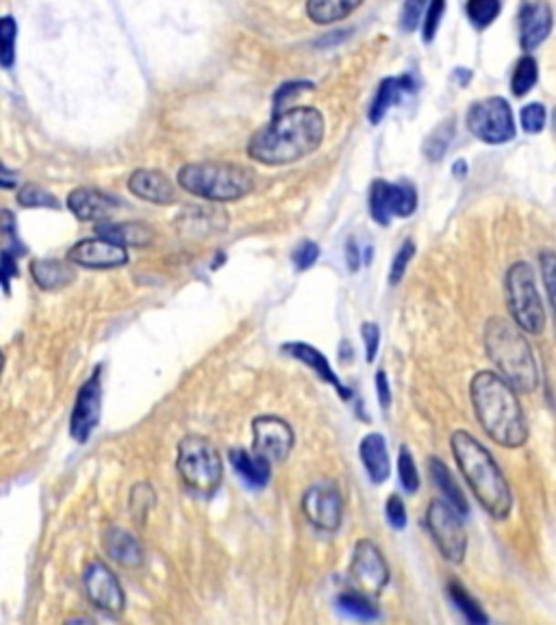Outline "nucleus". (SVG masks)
Listing matches in <instances>:
<instances>
[{
    "mask_svg": "<svg viewBox=\"0 0 556 625\" xmlns=\"http://www.w3.org/2000/svg\"><path fill=\"white\" fill-rule=\"evenodd\" d=\"M324 118L314 107H292L252 135L248 157L263 166H287L314 155L324 141Z\"/></svg>",
    "mask_w": 556,
    "mask_h": 625,
    "instance_id": "obj_1",
    "label": "nucleus"
},
{
    "mask_svg": "<svg viewBox=\"0 0 556 625\" xmlns=\"http://www.w3.org/2000/svg\"><path fill=\"white\" fill-rule=\"evenodd\" d=\"M509 380L493 372H479L469 386L482 430L504 447H520L529 439V425Z\"/></svg>",
    "mask_w": 556,
    "mask_h": 625,
    "instance_id": "obj_2",
    "label": "nucleus"
},
{
    "mask_svg": "<svg viewBox=\"0 0 556 625\" xmlns=\"http://www.w3.org/2000/svg\"><path fill=\"white\" fill-rule=\"evenodd\" d=\"M450 446L458 469H461L482 508L493 519H507L510 508H513V496H510L509 482L491 454L468 430L452 433Z\"/></svg>",
    "mask_w": 556,
    "mask_h": 625,
    "instance_id": "obj_3",
    "label": "nucleus"
},
{
    "mask_svg": "<svg viewBox=\"0 0 556 625\" xmlns=\"http://www.w3.org/2000/svg\"><path fill=\"white\" fill-rule=\"evenodd\" d=\"M485 348L502 378L509 380L515 389L524 394L537 389L539 374L535 356L513 323L502 317H491L485 326Z\"/></svg>",
    "mask_w": 556,
    "mask_h": 625,
    "instance_id": "obj_4",
    "label": "nucleus"
},
{
    "mask_svg": "<svg viewBox=\"0 0 556 625\" xmlns=\"http://www.w3.org/2000/svg\"><path fill=\"white\" fill-rule=\"evenodd\" d=\"M177 180L185 191L211 202L242 200L257 185L252 169L222 161L187 163L179 169Z\"/></svg>",
    "mask_w": 556,
    "mask_h": 625,
    "instance_id": "obj_5",
    "label": "nucleus"
},
{
    "mask_svg": "<svg viewBox=\"0 0 556 625\" xmlns=\"http://www.w3.org/2000/svg\"><path fill=\"white\" fill-rule=\"evenodd\" d=\"M177 469L190 491L211 496L222 485L224 460L207 436L185 435L179 441Z\"/></svg>",
    "mask_w": 556,
    "mask_h": 625,
    "instance_id": "obj_6",
    "label": "nucleus"
},
{
    "mask_svg": "<svg viewBox=\"0 0 556 625\" xmlns=\"http://www.w3.org/2000/svg\"><path fill=\"white\" fill-rule=\"evenodd\" d=\"M507 300L509 311L521 331L539 334L546 326L541 298H539L535 278L529 263H515L507 274Z\"/></svg>",
    "mask_w": 556,
    "mask_h": 625,
    "instance_id": "obj_7",
    "label": "nucleus"
},
{
    "mask_svg": "<svg viewBox=\"0 0 556 625\" xmlns=\"http://www.w3.org/2000/svg\"><path fill=\"white\" fill-rule=\"evenodd\" d=\"M461 513L448 499H433L427 510V526L441 556L448 562H463L468 552V532Z\"/></svg>",
    "mask_w": 556,
    "mask_h": 625,
    "instance_id": "obj_8",
    "label": "nucleus"
},
{
    "mask_svg": "<svg viewBox=\"0 0 556 625\" xmlns=\"http://www.w3.org/2000/svg\"><path fill=\"white\" fill-rule=\"evenodd\" d=\"M468 128L485 144H507L515 138V120L510 105L500 96L479 100L468 111Z\"/></svg>",
    "mask_w": 556,
    "mask_h": 625,
    "instance_id": "obj_9",
    "label": "nucleus"
},
{
    "mask_svg": "<svg viewBox=\"0 0 556 625\" xmlns=\"http://www.w3.org/2000/svg\"><path fill=\"white\" fill-rule=\"evenodd\" d=\"M350 579L361 593L378 598L389 582V567L387 560L383 558L380 549L367 538H361L355 545L353 560H350Z\"/></svg>",
    "mask_w": 556,
    "mask_h": 625,
    "instance_id": "obj_10",
    "label": "nucleus"
},
{
    "mask_svg": "<svg viewBox=\"0 0 556 625\" xmlns=\"http://www.w3.org/2000/svg\"><path fill=\"white\" fill-rule=\"evenodd\" d=\"M417 209V191L407 183L374 180L370 190V213L378 224L387 226L391 218H408Z\"/></svg>",
    "mask_w": 556,
    "mask_h": 625,
    "instance_id": "obj_11",
    "label": "nucleus"
},
{
    "mask_svg": "<svg viewBox=\"0 0 556 625\" xmlns=\"http://www.w3.org/2000/svg\"><path fill=\"white\" fill-rule=\"evenodd\" d=\"M296 435L292 425L276 415H259L252 422V450L270 463H283L293 450Z\"/></svg>",
    "mask_w": 556,
    "mask_h": 625,
    "instance_id": "obj_12",
    "label": "nucleus"
},
{
    "mask_svg": "<svg viewBox=\"0 0 556 625\" xmlns=\"http://www.w3.org/2000/svg\"><path fill=\"white\" fill-rule=\"evenodd\" d=\"M102 367H96L94 374L85 380L78 389L75 408L70 415V435L77 443L89 441V436L100 422L102 408Z\"/></svg>",
    "mask_w": 556,
    "mask_h": 625,
    "instance_id": "obj_13",
    "label": "nucleus"
},
{
    "mask_svg": "<svg viewBox=\"0 0 556 625\" xmlns=\"http://www.w3.org/2000/svg\"><path fill=\"white\" fill-rule=\"evenodd\" d=\"M303 513L315 528L335 532L344 519V497L335 485H311L303 496Z\"/></svg>",
    "mask_w": 556,
    "mask_h": 625,
    "instance_id": "obj_14",
    "label": "nucleus"
},
{
    "mask_svg": "<svg viewBox=\"0 0 556 625\" xmlns=\"http://www.w3.org/2000/svg\"><path fill=\"white\" fill-rule=\"evenodd\" d=\"M83 589L96 608L107 612L124 610V590L120 579L105 562L94 560L83 571Z\"/></svg>",
    "mask_w": 556,
    "mask_h": 625,
    "instance_id": "obj_15",
    "label": "nucleus"
},
{
    "mask_svg": "<svg viewBox=\"0 0 556 625\" xmlns=\"http://www.w3.org/2000/svg\"><path fill=\"white\" fill-rule=\"evenodd\" d=\"M67 261L88 270H116L129 263L127 248L118 246L105 237L96 240H81L67 250Z\"/></svg>",
    "mask_w": 556,
    "mask_h": 625,
    "instance_id": "obj_16",
    "label": "nucleus"
},
{
    "mask_svg": "<svg viewBox=\"0 0 556 625\" xmlns=\"http://www.w3.org/2000/svg\"><path fill=\"white\" fill-rule=\"evenodd\" d=\"M118 198L96 187H78L67 196V209L81 221H107L116 213Z\"/></svg>",
    "mask_w": 556,
    "mask_h": 625,
    "instance_id": "obj_17",
    "label": "nucleus"
},
{
    "mask_svg": "<svg viewBox=\"0 0 556 625\" xmlns=\"http://www.w3.org/2000/svg\"><path fill=\"white\" fill-rule=\"evenodd\" d=\"M552 31V9L546 3H529L520 14V42L526 53L546 42Z\"/></svg>",
    "mask_w": 556,
    "mask_h": 625,
    "instance_id": "obj_18",
    "label": "nucleus"
},
{
    "mask_svg": "<svg viewBox=\"0 0 556 625\" xmlns=\"http://www.w3.org/2000/svg\"><path fill=\"white\" fill-rule=\"evenodd\" d=\"M283 352H285V354H289V356H293L296 361L304 363V365L309 369H314L317 376L324 380L326 384H331V386H335V389H337V394L342 395L345 402L353 397V391H350L348 386H344V383L339 380L337 374H335V369L331 367V363H328L326 356L322 354V352L317 348H314V345L304 343V341H289V343L283 345Z\"/></svg>",
    "mask_w": 556,
    "mask_h": 625,
    "instance_id": "obj_19",
    "label": "nucleus"
},
{
    "mask_svg": "<svg viewBox=\"0 0 556 625\" xmlns=\"http://www.w3.org/2000/svg\"><path fill=\"white\" fill-rule=\"evenodd\" d=\"M102 548H105V554L124 569H135L144 562V548H141L139 538L120 526H111L105 532Z\"/></svg>",
    "mask_w": 556,
    "mask_h": 625,
    "instance_id": "obj_20",
    "label": "nucleus"
},
{
    "mask_svg": "<svg viewBox=\"0 0 556 625\" xmlns=\"http://www.w3.org/2000/svg\"><path fill=\"white\" fill-rule=\"evenodd\" d=\"M129 191L152 204H172L177 200L174 183L157 169H138V172L130 174Z\"/></svg>",
    "mask_w": 556,
    "mask_h": 625,
    "instance_id": "obj_21",
    "label": "nucleus"
},
{
    "mask_svg": "<svg viewBox=\"0 0 556 625\" xmlns=\"http://www.w3.org/2000/svg\"><path fill=\"white\" fill-rule=\"evenodd\" d=\"M31 276L44 292H61L77 278L75 263L59 259H37L31 263Z\"/></svg>",
    "mask_w": 556,
    "mask_h": 625,
    "instance_id": "obj_22",
    "label": "nucleus"
},
{
    "mask_svg": "<svg viewBox=\"0 0 556 625\" xmlns=\"http://www.w3.org/2000/svg\"><path fill=\"white\" fill-rule=\"evenodd\" d=\"M359 456L374 485H383V482L389 478L391 465L387 454V441H385L383 435L370 433L363 436L359 443Z\"/></svg>",
    "mask_w": 556,
    "mask_h": 625,
    "instance_id": "obj_23",
    "label": "nucleus"
},
{
    "mask_svg": "<svg viewBox=\"0 0 556 625\" xmlns=\"http://www.w3.org/2000/svg\"><path fill=\"white\" fill-rule=\"evenodd\" d=\"M96 235L105 237V240L118 243V246H122V248H129V246L144 248L152 241L155 232H152L150 226L139 224V221H120V224H113V221H98V226H96Z\"/></svg>",
    "mask_w": 556,
    "mask_h": 625,
    "instance_id": "obj_24",
    "label": "nucleus"
},
{
    "mask_svg": "<svg viewBox=\"0 0 556 625\" xmlns=\"http://www.w3.org/2000/svg\"><path fill=\"white\" fill-rule=\"evenodd\" d=\"M229 460L235 469V474L251 485L252 488H263L270 482L272 469H270V460L259 456L257 452H246V450H231Z\"/></svg>",
    "mask_w": 556,
    "mask_h": 625,
    "instance_id": "obj_25",
    "label": "nucleus"
},
{
    "mask_svg": "<svg viewBox=\"0 0 556 625\" xmlns=\"http://www.w3.org/2000/svg\"><path fill=\"white\" fill-rule=\"evenodd\" d=\"M361 3L363 0H306V14L315 25H333L355 14Z\"/></svg>",
    "mask_w": 556,
    "mask_h": 625,
    "instance_id": "obj_26",
    "label": "nucleus"
},
{
    "mask_svg": "<svg viewBox=\"0 0 556 625\" xmlns=\"http://www.w3.org/2000/svg\"><path fill=\"white\" fill-rule=\"evenodd\" d=\"M402 92H416V83L411 81V77L402 78H385L378 85L376 98H374L370 107V122L378 124L385 118V113L389 111V107L394 105V100L398 98Z\"/></svg>",
    "mask_w": 556,
    "mask_h": 625,
    "instance_id": "obj_27",
    "label": "nucleus"
},
{
    "mask_svg": "<svg viewBox=\"0 0 556 625\" xmlns=\"http://www.w3.org/2000/svg\"><path fill=\"white\" fill-rule=\"evenodd\" d=\"M428 467H430V478H433L435 485L439 487V491L444 493V497L448 499V502L455 506L461 515H468V502H465L463 491L457 487L455 478H452L450 469H448L439 458H430Z\"/></svg>",
    "mask_w": 556,
    "mask_h": 625,
    "instance_id": "obj_28",
    "label": "nucleus"
},
{
    "mask_svg": "<svg viewBox=\"0 0 556 625\" xmlns=\"http://www.w3.org/2000/svg\"><path fill=\"white\" fill-rule=\"evenodd\" d=\"M337 608L344 612V615L366 619V621L378 617V610H376V606L370 601V595L361 593V590L359 593H356V590H345V593L339 595Z\"/></svg>",
    "mask_w": 556,
    "mask_h": 625,
    "instance_id": "obj_29",
    "label": "nucleus"
},
{
    "mask_svg": "<svg viewBox=\"0 0 556 625\" xmlns=\"http://www.w3.org/2000/svg\"><path fill=\"white\" fill-rule=\"evenodd\" d=\"M157 504V493L149 482H138L133 488H130L129 496V510L130 517L135 519V524H144L146 517Z\"/></svg>",
    "mask_w": 556,
    "mask_h": 625,
    "instance_id": "obj_30",
    "label": "nucleus"
},
{
    "mask_svg": "<svg viewBox=\"0 0 556 625\" xmlns=\"http://www.w3.org/2000/svg\"><path fill=\"white\" fill-rule=\"evenodd\" d=\"M537 78H539L537 61L532 59L530 55L521 56V59L518 61V66H515L513 78H510V92L521 98V96H526L532 87H535Z\"/></svg>",
    "mask_w": 556,
    "mask_h": 625,
    "instance_id": "obj_31",
    "label": "nucleus"
},
{
    "mask_svg": "<svg viewBox=\"0 0 556 625\" xmlns=\"http://www.w3.org/2000/svg\"><path fill=\"white\" fill-rule=\"evenodd\" d=\"M452 138H455V122L446 120L444 124H439V127L430 133V138L424 141V155H427L428 161H439V159L446 155Z\"/></svg>",
    "mask_w": 556,
    "mask_h": 625,
    "instance_id": "obj_32",
    "label": "nucleus"
},
{
    "mask_svg": "<svg viewBox=\"0 0 556 625\" xmlns=\"http://www.w3.org/2000/svg\"><path fill=\"white\" fill-rule=\"evenodd\" d=\"M448 593H450V599L455 601V606L463 612V617L468 619V621H472V623H487L489 621L485 612L480 610V606L476 604L472 598H469L468 590H465L461 584L452 582L450 587H448Z\"/></svg>",
    "mask_w": 556,
    "mask_h": 625,
    "instance_id": "obj_33",
    "label": "nucleus"
},
{
    "mask_svg": "<svg viewBox=\"0 0 556 625\" xmlns=\"http://www.w3.org/2000/svg\"><path fill=\"white\" fill-rule=\"evenodd\" d=\"M18 202L26 209H39V207L59 209V200H57L53 193H50L48 190H44V187L33 185V183H26L25 187H20Z\"/></svg>",
    "mask_w": 556,
    "mask_h": 625,
    "instance_id": "obj_34",
    "label": "nucleus"
},
{
    "mask_svg": "<svg viewBox=\"0 0 556 625\" xmlns=\"http://www.w3.org/2000/svg\"><path fill=\"white\" fill-rule=\"evenodd\" d=\"M500 14V0H468V15L476 28H487Z\"/></svg>",
    "mask_w": 556,
    "mask_h": 625,
    "instance_id": "obj_35",
    "label": "nucleus"
},
{
    "mask_svg": "<svg viewBox=\"0 0 556 625\" xmlns=\"http://www.w3.org/2000/svg\"><path fill=\"white\" fill-rule=\"evenodd\" d=\"M398 478L407 493H416L419 488V474L416 467V460H413L407 446H402L398 454Z\"/></svg>",
    "mask_w": 556,
    "mask_h": 625,
    "instance_id": "obj_36",
    "label": "nucleus"
},
{
    "mask_svg": "<svg viewBox=\"0 0 556 625\" xmlns=\"http://www.w3.org/2000/svg\"><path fill=\"white\" fill-rule=\"evenodd\" d=\"M15 36H18V25L15 20L7 15L0 22V39H3V55H0V64L3 67L14 66V55H15Z\"/></svg>",
    "mask_w": 556,
    "mask_h": 625,
    "instance_id": "obj_37",
    "label": "nucleus"
},
{
    "mask_svg": "<svg viewBox=\"0 0 556 625\" xmlns=\"http://www.w3.org/2000/svg\"><path fill=\"white\" fill-rule=\"evenodd\" d=\"M521 127L526 133H541L546 127V107L541 102H530L521 109Z\"/></svg>",
    "mask_w": 556,
    "mask_h": 625,
    "instance_id": "obj_38",
    "label": "nucleus"
},
{
    "mask_svg": "<svg viewBox=\"0 0 556 625\" xmlns=\"http://www.w3.org/2000/svg\"><path fill=\"white\" fill-rule=\"evenodd\" d=\"M413 254H416V243H413L411 240H407L405 243H402V248L398 250V254H396L394 263H391V272H389L391 285H398V282L402 281L408 261L413 259Z\"/></svg>",
    "mask_w": 556,
    "mask_h": 625,
    "instance_id": "obj_39",
    "label": "nucleus"
},
{
    "mask_svg": "<svg viewBox=\"0 0 556 625\" xmlns=\"http://www.w3.org/2000/svg\"><path fill=\"white\" fill-rule=\"evenodd\" d=\"M541 274L550 295V304H552L556 315V254L550 252V250L541 252Z\"/></svg>",
    "mask_w": 556,
    "mask_h": 625,
    "instance_id": "obj_40",
    "label": "nucleus"
},
{
    "mask_svg": "<svg viewBox=\"0 0 556 625\" xmlns=\"http://www.w3.org/2000/svg\"><path fill=\"white\" fill-rule=\"evenodd\" d=\"M446 11V0H430L427 9V20H424V42H433L437 36V28L439 22L444 18Z\"/></svg>",
    "mask_w": 556,
    "mask_h": 625,
    "instance_id": "obj_41",
    "label": "nucleus"
},
{
    "mask_svg": "<svg viewBox=\"0 0 556 625\" xmlns=\"http://www.w3.org/2000/svg\"><path fill=\"white\" fill-rule=\"evenodd\" d=\"M424 7H427V0H405V7H402V31L411 33L417 28V22L422 18Z\"/></svg>",
    "mask_w": 556,
    "mask_h": 625,
    "instance_id": "obj_42",
    "label": "nucleus"
},
{
    "mask_svg": "<svg viewBox=\"0 0 556 625\" xmlns=\"http://www.w3.org/2000/svg\"><path fill=\"white\" fill-rule=\"evenodd\" d=\"M385 515H387L389 526L396 528V530H402V528H407L405 502H402L400 496H396V493L387 497V504H385Z\"/></svg>",
    "mask_w": 556,
    "mask_h": 625,
    "instance_id": "obj_43",
    "label": "nucleus"
},
{
    "mask_svg": "<svg viewBox=\"0 0 556 625\" xmlns=\"http://www.w3.org/2000/svg\"><path fill=\"white\" fill-rule=\"evenodd\" d=\"M314 89V83H287L283 87H278V92L274 96V113L285 111L287 100H292L293 96H298L300 92H309Z\"/></svg>",
    "mask_w": 556,
    "mask_h": 625,
    "instance_id": "obj_44",
    "label": "nucleus"
},
{
    "mask_svg": "<svg viewBox=\"0 0 556 625\" xmlns=\"http://www.w3.org/2000/svg\"><path fill=\"white\" fill-rule=\"evenodd\" d=\"M317 257H320V246L315 241H303L293 252V265L298 270H309V267L315 265Z\"/></svg>",
    "mask_w": 556,
    "mask_h": 625,
    "instance_id": "obj_45",
    "label": "nucleus"
},
{
    "mask_svg": "<svg viewBox=\"0 0 556 625\" xmlns=\"http://www.w3.org/2000/svg\"><path fill=\"white\" fill-rule=\"evenodd\" d=\"M361 337L366 341V350H367V361L374 363L378 354V345H380V328L374 322H366L361 326Z\"/></svg>",
    "mask_w": 556,
    "mask_h": 625,
    "instance_id": "obj_46",
    "label": "nucleus"
},
{
    "mask_svg": "<svg viewBox=\"0 0 556 625\" xmlns=\"http://www.w3.org/2000/svg\"><path fill=\"white\" fill-rule=\"evenodd\" d=\"M15 254L11 252L9 248L3 250V287H5V293H9V282L14 281V278H18V265H15Z\"/></svg>",
    "mask_w": 556,
    "mask_h": 625,
    "instance_id": "obj_47",
    "label": "nucleus"
},
{
    "mask_svg": "<svg viewBox=\"0 0 556 625\" xmlns=\"http://www.w3.org/2000/svg\"><path fill=\"white\" fill-rule=\"evenodd\" d=\"M376 394H378L380 408H389V405H391V389H389L387 372H385V369H378V372H376Z\"/></svg>",
    "mask_w": 556,
    "mask_h": 625,
    "instance_id": "obj_48",
    "label": "nucleus"
},
{
    "mask_svg": "<svg viewBox=\"0 0 556 625\" xmlns=\"http://www.w3.org/2000/svg\"><path fill=\"white\" fill-rule=\"evenodd\" d=\"M359 248H356V243L353 237H350L348 241H345V265H348L350 272H356L359 270Z\"/></svg>",
    "mask_w": 556,
    "mask_h": 625,
    "instance_id": "obj_49",
    "label": "nucleus"
},
{
    "mask_svg": "<svg viewBox=\"0 0 556 625\" xmlns=\"http://www.w3.org/2000/svg\"><path fill=\"white\" fill-rule=\"evenodd\" d=\"M0 183H3L5 190H11V187H14V172H9L7 168H3V174H0Z\"/></svg>",
    "mask_w": 556,
    "mask_h": 625,
    "instance_id": "obj_50",
    "label": "nucleus"
},
{
    "mask_svg": "<svg viewBox=\"0 0 556 625\" xmlns=\"http://www.w3.org/2000/svg\"><path fill=\"white\" fill-rule=\"evenodd\" d=\"M452 172H455L457 179H463L465 174H468V163L465 161H457L455 168H452Z\"/></svg>",
    "mask_w": 556,
    "mask_h": 625,
    "instance_id": "obj_51",
    "label": "nucleus"
},
{
    "mask_svg": "<svg viewBox=\"0 0 556 625\" xmlns=\"http://www.w3.org/2000/svg\"><path fill=\"white\" fill-rule=\"evenodd\" d=\"M457 77H458V81H461V83L465 85V83L469 81V78H472V74H469L468 70H463V67H458V70H457Z\"/></svg>",
    "mask_w": 556,
    "mask_h": 625,
    "instance_id": "obj_52",
    "label": "nucleus"
},
{
    "mask_svg": "<svg viewBox=\"0 0 556 625\" xmlns=\"http://www.w3.org/2000/svg\"><path fill=\"white\" fill-rule=\"evenodd\" d=\"M77 621H81V623H92V619H89V617H70V619H67V623H77Z\"/></svg>",
    "mask_w": 556,
    "mask_h": 625,
    "instance_id": "obj_53",
    "label": "nucleus"
},
{
    "mask_svg": "<svg viewBox=\"0 0 556 625\" xmlns=\"http://www.w3.org/2000/svg\"><path fill=\"white\" fill-rule=\"evenodd\" d=\"M552 128H554V133H556V109L552 113Z\"/></svg>",
    "mask_w": 556,
    "mask_h": 625,
    "instance_id": "obj_54",
    "label": "nucleus"
}]
</instances>
